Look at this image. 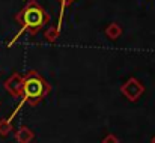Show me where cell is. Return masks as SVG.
<instances>
[{"label":"cell","mask_w":155,"mask_h":143,"mask_svg":"<svg viewBox=\"0 0 155 143\" xmlns=\"http://www.w3.org/2000/svg\"><path fill=\"white\" fill-rule=\"evenodd\" d=\"M15 21L21 27L15 33V36L8 42V47H11L24 32H29L32 36L36 35L42 27H45L50 23V15H48V12L36 0H29L26 3V6L15 15Z\"/></svg>","instance_id":"1"},{"label":"cell","mask_w":155,"mask_h":143,"mask_svg":"<svg viewBox=\"0 0 155 143\" xmlns=\"http://www.w3.org/2000/svg\"><path fill=\"white\" fill-rule=\"evenodd\" d=\"M51 92V86L48 85V81L36 71H29L24 75L23 80V91H21V101L17 105L15 111L8 118L9 121H12L17 113L23 108L24 104H30V105H38L45 96Z\"/></svg>","instance_id":"2"},{"label":"cell","mask_w":155,"mask_h":143,"mask_svg":"<svg viewBox=\"0 0 155 143\" xmlns=\"http://www.w3.org/2000/svg\"><path fill=\"white\" fill-rule=\"evenodd\" d=\"M120 94L125 96L128 101L136 102L140 99V96L145 94V86L140 80H137L136 77L128 78L122 86H120Z\"/></svg>","instance_id":"3"},{"label":"cell","mask_w":155,"mask_h":143,"mask_svg":"<svg viewBox=\"0 0 155 143\" xmlns=\"http://www.w3.org/2000/svg\"><path fill=\"white\" fill-rule=\"evenodd\" d=\"M23 80H24V75H21L20 72H14L9 78L5 80L3 88L12 98H20L23 91Z\"/></svg>","instance_id":"4"},{"label":"cell","mask_w":155,"mask_h":143,"mask_svg":"<svg viewBox=\"0 0 155 143\" xmlns=\"http://www.w3.org/2000/svg\"><path fill=\"white\" fill-rule=\"evenodd\" d=\"M33 139H35V133L26 125L20 127L15 133V140L18 143H32Z\"/></svg>","instance_id":"5"},{"label":"cell","mask_w":155,"mask_h":143,"mask_svg":"<svg viewBox=\"0 0 155 143\" xmlns=\"http://www.w3.org/2000/svg\"><path fill=\"white\" fill-rule=\"evenodd\" d=\"M105 35L108 39L111 41H116L122 36V27L117 24V23H110L107 27H105Z\"/></svg>","instance_id":"6"},{"label":"cell","mask_w":155,"mask_h":143,"mask_svg":"<svg viewBox=\"0 0 155 143\" xmlns=\"http://www.w3.org/2000/svg\"><path fill=\"white\" fill-rule=\"evenodd\" d=\"M59 36H60V29H57V26H50L44 33V39L47 42H56Z\"/></svg>","instance_id":"7"},{"label":"cell","mask_w":155,"mask_h":143,"mask_svg":"<svg viewBox=\"0 0 155 143\" xmlns=\"http://www.w3.org/2000/svg\"><path fill=\"white\" fill-rule=\"evenodd\" d=\"M74 2H75V0H59V3H60V12H59L57 29H60V27H62V21H63V15H65V11H66V8H69V6H71Z\"/></svg>","instance_id":"8"},{"label":"cell","mask_w":155,"mask_h":143,"mask_svg":"<svg viewBox=\"0 0 155 143\" xmlns=\"http://www.w3.org/2000/svg\"><path fill=\"white\" fill-rule=\"evenodd\" d=\"M12 133V124L9 119H0V137H8Z\"/></svg>","instance_id":"9"},{"label":"cell","mask_w":155,"mask_h":143,"mask_svg":"<svg viewBox=\"0 0 155 143\" xmlns=\"http://www.w3.org/2000/svg\"><path fill=\"white\" fill-rule=\"evenodd\" d=\"M101 143H119V139H117L114 134H111V133H110V134H107V136L104 137Z\"/></svg>","instance_id":"10"},{"label":"cell","mask_w":155,"mask_h":143,"mask_svg":"<svg viewBox=\"0 0 155 143\" xmlns=\"http://www.w3.org/2000/svg\"><path fill=\"white\" fill-rule=\"evenodd\" d=\"M151 143H155V136L152 137V140H151Z\"/></svg>","instance_id":"11"}]
</instances>
